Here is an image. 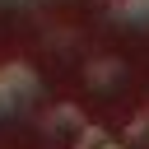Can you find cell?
I'll return each instance as SVG.
<instances>
[{
  "label": "cell",
  "instance_id": "1",
  "mask_svg": "<svg viewBox=\"0 0 149 149\" xmlns=\"http://www.w3.org/2000/svg\"><path fill=\"white\" fill-rule=\"evenodd\" d=\"M33 88H37V79H33L28 65H9V70H0V112L14 107L19 98H28Z\"/></svg>",
  "mask_w": 149,
  "mask_h": 149
},
{
  "label": "cell",
  "instance_id": "2",
  "mask_svg": "<svg viewBox=\"0 0 149 149\" xmlns=\"http://www.w3.org/2000/svg\"><path fill=\"white\" fill-rule=\"evenodd\" d=\"M116 14L130 19V23H140V19H149V0H116Z\"/></svg>",
  "mask_w": 149,
  "mask_h": 149
}]
</instances>
